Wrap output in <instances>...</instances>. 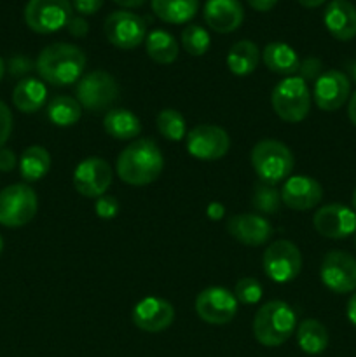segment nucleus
Instances as JSON below:
<instances>
[{
	"label": "nucleus",
	"instance_id": "obj_11",
	"mask_svg": "<svg viewBox=\"0 0 356 357\" xmlns=\"http://www.w3.org/2000/svg\"><path fill=\"white\" fill-rule=\"evenodd\" d=\"M195 312L208 324H229L237 314V300L232 291L220 286L202 289L195 298Z\"/></svg>",
	"mask_w": 356,
	"mask_h": 357
},
{
	"label": "nucleus",
	"instance_id": "obj_3",
	"mask_svg": "<svg viewBox=\"0 0 356 357\" xmlns=\"http://www.w3.org/2000/svg\"><path fill=\"white\" fill-rule=\"evenodd\" d=\"M297 326L292 307L281 300H272L257 310L253 319V335L264 347H279L290 340Z\"/></svg>",
	"mask_w": 356,
	"mask_h": 357
},
{
	"label": "nucleus",
	"instance_id": "obj_6",
	"mask_svg": "<svg viewBox=\"0 0 356 357\" xmlns=\"http://www.w3.org/2000/svg\"><path fill=\"white\" fill-rule=\"evenodd\" d=\"M119 84L114 75L103 70H94L87 75L80 77L75 86V100L79 101L82 110L91 114L112 110V105L117 101Z\"/></svg>",
	"mask_w": 356,
	"mask_h": 357
},
{
	"label": "nucleus",
	"instance_id": "obj_19",
	"mask_svg": "<svg viewBox=\"0 0 356 357\" xmlns=\"http://www.w3.org/2000/svg\"><path fill=\"white\" fill-rule=\"evenodd\" d=\"M227 232L244 246H262L271 239L274 229L260 215L243 213V215L232 216L227 222Z\"/></svg>",
	"mask_w": 356,
	"mask_h": 357
},
{
	"label": "nucleus",
	"instance_id": "obj_44",
	"mask_svg": "<svg viewBox=\"0 0 356 357\" xmlns=\"http://www.w3.org/2000/svg\"><path fill=\"white\" fill-rule=\"evenodd\" d=\"M348 117L351 121V124L356 126V91L348 100Z\"/></svg>",
	"mask_w": 356,
	"mask_h": 357
},
{
	"label": "nucleus",
	"instance_id": "obj_14",
	"mask_svg": "<svg viewBox=\"0 0 356 357\" xmlns=\"http://www.w3.org/2000/svg\"><path fill=\"white\" fill-rule=\"evenodd\" d=\"M112 185V167L101 157H89L77 164L73 171V187L87 199H98L107 194Z\"/></svg>",
	"mask_w": 356,
	"mask_h": 357
},
{
	"label": "nucleus",
	"instance_id": "obj_46",
	"mask_svg": "<svg viewBox=\"0 0 356 357\" xmlns=\"http://www.w3.org/2000/svg\"><path fill=\"white\" fill-rule=\"evenodd\" d=\"M117 6H122V7H128V9H133V7H140L145 3V0H114Z\"/></svg>",
	"mask_w": 356,
	"mask_h": 357
},
{
	"label": "nucleus",
	"instance_id": "obj_20",
	"mask_svg": "<svg viewBox=\"0 0 356 357\" xmlns=\"http://www.w3.org/2000/svg\"><path fill=\"white\" fill-rule=\"evenodd\" d=\"M244 9L239 0H206L205 21L216 33H230L243 24Z\"/></svg>",
	"mask_w": 356,
	"mask_h": 357
},
{
	"label": "nucleus",
	"instance_id": "obj_26",
	"mask_svg": "<svg viewBox=\"0 0 356 357\" xmlns=\"http://www.w3.org/2000/svg\"><path fill=\"white\" fill-rule=\"evenodd\" d=\"M150 3L154 14L170 24L188 23L199 9V0H152Z\"/></svg>",
	"mask_w": 356,
	"mask_h": 357
},
{
	"label": "nucleus",
	"instance_id": "obj_17",
	"mask_svg": "<svg viewBox=\"0 0 356 357\" xmlns=\"http://www.w3.org/2000/svg\"><path fill=\"white\" fill-rule=\"evenodd\" d=\"M131 319L138 330L147 333H161L175 321V307L161 296H147L136 303Z\"/></svg>",
	"mask_w": 356,
	"mask_h": 357
},
{
	"label": "nucleus",
	"instance_id": "obj_52",
	"mask_svg": "<svg viewBox=\"0 0 356 357\" xmlns=\"http://www.w3.org/2000/svg\"><path fill=\"white\" fill-rule=\"evenodd\" d=\"M355 246H356V239H355Z\"/></svg>",
	"mask_w": 356,
	"mask_h": 357
},
{
	"label": "nucleus",
	"instance_id": "obj_40",
	"mask_svg": "<svg viewBox=\"0 0 356 357\" xmlns=\"http://www.w3.org/2000/svg\"><path fill=\"white\" fill-rule=\"evenodd\" d=\"M66 30H68L70 35H73V37H86L89 26H87L86 20H82V17L79 16V17H72V20H70Z\"/></svg>",
	"mask_w": 356,
	"mask_h": 357
},
{
	"label": "nucleus",
	"instance_id": "obj_16",
	"mask_svg": "<svg viewBox=\"0 0 356 357\" xmlns=\"http://www.w3.org/2000/svg\"><path fill=\"white\" fill-rule=\"evenodd\" d=\"M313 225L327 239H346L356 232V213L344 204H327L314 213Z\"/></svg>",
	"mask_w": 356,
	"mask_h": 357
},
{
	"label": "nucleus",
	"instance_id": "obj_38",
	"mask_svg": "<svg viewBox=\"0 0 356 357\" xmlns=\"http://www.w3.org/2000/svg\"><path fill=\"white\" fill-rule=\"evenodd\" d=\"M103 2L105 0H72V7L82 16H91L101 9Z\"/></svg>",
	"mask_w": 356,
	"mask_h": 357
},
{
	"label": "nucleus",
	"instance_id": "obj_37",
	"mask_svg": "<svg viewBox=\"0 0 356 357\" xmlns=\"http://www.w3.org/2000/svg\"><path fill=\"white\" fill-rule=\"evenodd\" d=\"M13 132V114L3 101H0V149L6 145Z\"/></svg>",
	"mask_w": 356,
	"mask_h": 357
},
{
	"label": "nucleus",
	"instance_id": "obj_22",
	"mask_svg": "<svg viewBox=\"0 0 356 357\" xmlns=\"http://www.w3.org/2000/svg\"><path fill=\"white\" fill-rule=\"evenodd\" d=\"M264 65L267 66L269 72L283 77H293V73L299 72L300 58L295 49L290 47L285 42H271L265 45L262 52Z\"/></svg>",
	"mask_w": 356,
	"mask_h": 357
},
{
	"label": "nucleus",
	"instance_id": "obj_4",
	"mask_svg": "<svg viewBox=\"0 0 356 357\" xmlns=\"http://www.w3.org/2000/svg\"><path fill=\"white\" fill-rule=\"evenodd\" d=\"M251 166L258 180L267 185H278L288 180L295 159L288 146L278 139H262L251 150Z\"/></svg>",
	"mask_w": 356,
	"mask_h": 357
},
{
	"label": "nucleus",
	"instance_id": "obj_8",
	"mask_svg": "<svg viewBox=\"0 0 356 357\" xmlns=\"http://www.w3.org/2000/svg\"><path fill=\"white\" fill-rule=\"evenodd\" d=\"M72 9L68 0H28L24 7V23L35 33H54L68 26L73 17Z\"/></svg>",
	"mask_w": 356,
	"mask_h": 357
},
{
	"label": "nucleus",
	"instance_id": "obj_29",
	"mask_svg": "<svg viewBox=\"0 0 356 357\" xmlns=\"http://www.w3.org/2000/svg\"><path fill=\"white\" fill-rule=\"evenodd\" d=\"M147 54L159 65H171L178 58V42L170 31L154 30L145 37Z\"/></svg>",
	"mask_w": 356,
	"mask_h": 357
},
{
	"label": "nucleus",
	"instance_id": "obj_36",
	"mask_svg": "<svg viewBox=\"0 0 356 357\" xmlns=\"http://www.w3.org/2000/svg\"><path fill=\"white\" fill-rule=\"evenodd\" d=\"M119 213V202L114 195H101L96 201V215L100 218L110 220Z\"/></svg>",
	"mask_w": 356,
	"mask_h": 357
},
{
	"label": "nucleus",
	"instance_id": "obj_27",
	"mask_svg": "<svg viewBox=\"0 0 356 357\" xmlns=\"http://www.w3.org/2000/svg\"><path fill=\"white\" fill-rule=\"evenodd\" d=\"M20 174L24 181L34 183L42 180L51 169V155L47 150L40 145H31L23 150L20 157Z\"/></svg>",
	"mask_w": 356,
	"mask_h": 357
},
{
	"label": "nucleus",
	"instance_id": "obj_48",
	"mask_svg": "<svg viewBox=\"0 0 356 357\" xmlns=\"http://www.w3.org/2000/svg\"><path fill=\"white\" fill-rule=\"evenodd\" d=\"M3 73H6V63H3V59L0 58V80H2Z\"/></svg>",
	"mask_w": 356,
	"mask_h": 357
},
{
	"label": "nucleus",
	"instance_id": "obj_47",
	"mask_svg": "<svg viewBox=\"0 0 356 357\" xmlns=\"http://www.w3.org/2000/svg\"><path fill=\"white\" fill-rule=\"evenodd\" d=\"M297 2H299L300 6L307 7V9H314V7L323 6V3L327 2V0H297Z\"/></svg>",
	"mask_w": 356,
	"mask_h": 357
},
{
	"label": "nucleus",
	"instance_id": "obj_42",
	"mask_svg": "<svg viewBox=\"0 0 356 357\" xmlns=\"http://www.w3.org/2000/svg\"><path fill=\"white\" fill-rule=\"evenodd\" d=\"M246 2L251 9L258 10V13H267V10L274 9L278 0H246Z\"/></svg>",
	"mask_w": 356,
	"mask_h": 357
},
{
	"label": "nucleus",
	"instance_id": "obj_25",
	"mask_svg": "<svg viewBox=\"0 0 356 357\" xmlns=\"http://www.w3.org/2000/svg\"><path fill=\"white\" fill-rule=\"evenodd\" d=\"M260 63V49L251 40H239L227 52V68L237 77H246L257 70Z\"/></svg>",
	"mask_w": 356,
	"mask_h": 357
},
{
	"label": "nucleus",
	"instance_id": "obj_43",
	"mask_svg": "<svg viewBox=\"0 0 356 357\" xmlns=\"http://www.w3.org/2000/svg\"><path fill=\"white\" fill-rule=\"evenodd\" d=\"M346 316H348L349 323H351L353 326H356V291L353 293V296L349 298L348 307H346Z\"/></svg>",
	"mask_w": 356,
	"mask_h": 357
},
{
	"label": "nucleus",
	"instance_id": "obj_23",
	"mask_svg": "<svg viewBox=\"0 0 356 357\" xmlns=\"http://www.w3.org/2000/svg\"><path fill=\"white\" fill-rule=\"evenodd\" d=\"M103 129L114 139L129 142L142 132V122L133 112L126 108H112L105 114Z\"/></svg>",
	"mask_w": 356,
	"mask_h": 357
},
{
	"label": "nucleus",
	"instance_id": "obj_13",
	"mask_svg": "<svg viewBox=\"0 0 356 357\" xmlns=\"http://www.w3.org/2000/svg\"><path fill=\"white\" fill-rule=\"evenodd\" d=\"M230 138L215 124H199L187 132V152L199 160H218L227 155Z\"/></svg>",
	"mask_w": 356,
	"mask_h": 357
},
{
	"label": "nucleus",
	"instance_id": "obj_49",
	"mask_svg": "<svg viewBox=\"0 0 356 357\" xmlns=\"http://www.w3.org/2000/svg\"><path fill=\"white\" fill-rule=\"evenodd\" d=\"M349 72H351V77H353V80H355V82H356V61L353 63V65H351V68H349Z\"/></svg>",
	"mask_w": 356,
	"mask_h": 357
},
{
	"label": "nucleus",
	"instance_id": "obj_34",
	"mask_svg": "<svg viewBox=\"0 0 356 357\" xmlns=\"http://www.w3.org/2000/svg\"><path fill=\"white\" fill-rule=\"evenodd\" d=\"M262 295H264V288L253 278L239 279L234 288V296H236L237 303H243V305H255L260 302Z\"/></svg>",
	"mask_w": 356,
	"mask_h": 357
},
{
	"label": "nucleus",
	"instance_id": "obj_31",
	"mask_svg": "<svg viewBox=\"0 0 356 357\" xmlns=\"http://www.w3.org/2000/svg\"><path fill=\"white\" fill-rule=\"evenodd\" d=\"M157 131L163 138H166L168 142H180L187 135V124H185V119L180 112L173 110V108H164L157 114L156 119Z\"/></svg>",
	"mask_w": 356,
	"mask_h": 357
},
{
	"label": "nucleus",
	"instance_id": "obj_12",
	"mask_svg": "<svg viewBox=\"0 0 356 357\" xmlns=\"http://www.w3.org/2000/svg\"><path fill=\"white\" fill-rule=\"evenodd\" d=\"M105 37L117 49L138 47L147 37V24L143 17L129 10H115L105 20Z\"/></svg>",
	"mask_w": 356,
	"mask_h": 357
},
{
	"label": "nucleus",
	"instance_id": "obj_5",
	"mask_svg": "<svg viewBox=\"0 0 356 357\" xmlns=\"http://www.w3.org/2000/svg\"><path fill=\"white\" fill-rule=\"evenodd\" d=\"M311 91L300 77H286L272 89L271 105L281 121L302 122L311 110Z\"/></svg>",
	"mask_w": 356,
	"mask_h": 357
},
{
	"label": "nucleus",
	"instance_id": "obj_21",
	"mask_svg": "<svg viewBox=\"0 0 356 357\" xmlns=\"http://www.w3.org/2000/svg\"><path fill=\"white\" fill-rule=\"evenodd\" d=\"M328 33L341 42L356 37V7L349 0H332L323 14Z\"/></svg>",
	"mask_w": 356,
	"mask_h": 357
},
{
	"label": "nucleus",
	"instance_id": "obj_39",
	"mask_svg": "<svg viewBox=\"0 0 356 357\" xmlns=\"http://www.w3.org/2000/svg\"><path fill=\"white\" fill-rule=\"evenodd\" d=\"M16 166H17L16 153H14L10 149L2 146V149H0V171L9 173V171H13Z\"/></svg>",
	"mask_w": 356,
	"mask_h": 357
},
{
	"label": "nucleus",
	"instance_id": "obj_32",
	"mask_svg": "<svg viewBox=\"0 0 356 357\" xmlns=\"http://www.w3.org/2000/svg\"><path fill=\"white\" fill-rule=\"evenodd\" d=\"M281 192L274 185H267L258 181L253 188V197L251 204L262 215H276L281 206Z\"/></svg>",
	"mask_w": 356,
	"mask_h": 357
},
{
	"label": "nucleus",
	"instance_id": "obj_45",
	"mask_svg": "<svg viewBox=\"0 0 356 357\" xmlns=\"http://www.w3.org/2000/svg\"><path fill=\"white\" fill-rule=\"evenodd\" d=\"M208 215H209V218L218 220L220 216L223 215V206L222 204H216V202H213V204L208 208Z\"/></svg>",
	"mask_w": 356,
	"mask_h": 357
},
{
	"label": "nucleus",
	"instance_id": "obj_51",
	"mask_svg": "<svg viewBox=\"0 0 356 357\" xmlns=\"http://www.w3.org/2000/svg\"><path fill=\"white\" fill-rule=\"evenodd\" d=\"M2 250H3V241L2 237H0V253H2Z\"/></svg>",
	"mask_w": 356,
	"mask_h": 357
},
{
	"label": "nucleus",
	"instance_id": "obj_9",
	"mask_svg": "<svg viewBox=\"0 0 356 357\" xmlns=\"http://www.w3.org/2000/svg\"><path fill=\"white\" fill-rule=\"evenodd\" d=\"M262 267L271 281L286 284L293 281L302 271V253L293 243L279 239L264 251Z\"/></svg>",
	"mask_w": 356,
	"mask_h": 357
},
{
	"label": "nucleus",
	"instance_id": "obj_1",
	"mask_svg": "<svg viewBox=\"0 0 356 357\" xmlns=\"http://www.w3.org/2000/svg\"><path fill=\"white\" fill-rule=\"evenodd\" d=\"M115 169L124 183L133 187H145L154 183L163 173V152L152 139H135L119 153Z\"/></svg>",
	"mask_w": 356,
	"mask_h": 357
},
{
	"label": "nucleus",
	"instance_id": "obj_30",
	"mask_svg": "<svg viewBox=\"0 0 356 357\" xmlns=\"http://www.w3.org/2000/svg\"><path fill=\"white\" fill-rule=\"evenodd\" d=\"M82 115V107L79 101L72 96H56L47 105V117L58 128H70L77 124Z\"/></svg>",
	"mask_w": 356,
	"mask_h": 357
},
{
	"label": "nucleus",
	"instance_id": "obj_50",
	"mask_svg": "<svg viewBox=\"0 0 356 357\" xmlns=\"http://www.w3.org/2000/svg\"><path fill=\"white\" fill-rule=\"evenodd\" d=\"M351 204H353V211L356 213V188L355 192H353V199H351Z\"/></svg>",
	"mask_w": 356,
	"mask_h": 357
},
{
	"label": "nucleus",
	"instance_id": "obj_41",
	"mask_svg": "<svg viewBox=\"0 0 356 357\" xmlns=\"http://www.w3.org/2000/svg\"><path fill=\"white\" fill-rule=\"evenodd\" d=\"M31 70V65L28 59L24 58H14L13 61H10V72L14 73V75H21V73H27Z\"/></svg>",
	"mask_w": 356,
	"mask_h": 357
},
{
	"label": "nucleus",
	"instance_id": "obj_15",
	"mask_svg": "<svg viewBox=\"0 0 356 357\" xmlns=\"http://www.w3.org/2000/svg\"><path fill=\"white\" fill-rule=\"evenodd\" d=\"M311 96L320 110L335 112L351 96V80L339 70H327L316 79Z\"/></svg>",
	"mask_w": 356,
	"mask_h": 357
},
{
	"label": "nucleus",
	"instance_id": "obj_2",
	"mask_svg": "<svg viewBox=\"0 0 356 357\" xmlns=\"http://www.w3.org/2000/svg\"><path fill=\"white\" fill-rule=\"evenodd\" d=\"M86 68V54L80 47L66 42H56L40 51L35 70L51 86H70L79 82Z\"/></svg>",
	"mask_w": 356,
	"mask_h": 357
},
{
	"label": "nucleus",
	"instance_id": "obj_18",
	"mask_svg": "<svg viewBox=\"0 0 356 357\" xmlns=\"http://www.w3.org/2000/svg\"><path fill=\"white\" fill-rule=\"evenodd\" d=\"M323 199V187L311 176H290L281 188V201L293 211H309Z\"/></svg>",
	"mask_w": 356,
	"mask_h": 357
},
{
	"label": "nucleus",
	"instance_id": "obj_7",
	"mask_svg": "<svg viewBox=\"0 0 356 357\" xmlns=\"http://www.w3.org/2000/svg\"><path fill=\"white\" fill-rule=\"evenodd\" d=\"M38 209L37 194L27 183H14L0 192V225L20 229L35 218Z\"/></svg>",
	"mask_w": 356,
	"mask_h": 357
},
{
	"label": "nucleus",
	"instance_id": "obj_28",
	"mask_svg": "<svg viewBox=\"0 0 356 357\" xmlns=\"http://www.w3.org/2000/svg\"><path fill=\"white\" fill-rule=\"evenodd\" d=\"M328 342V330L316 319H306L297 328V344L300 351L309 356H318L327 351Z\"/></svg>",
	"mask_w": 356,
	"mask_h": 357
},
{
	"label": "nucleus",
	"instance_id": "obj_10",
	"mask_svg": "<svg viewBox=\"0 0 356 357\" xmlns=\"http://www.w3.org/2000/svg\"><path fill=\"white\" fill-rule=\"evenodd\" d=\"M320 278L337 295L356 291V258L346 251H330L321 260Z\"/></svg>",
	"mask_w": 356,
	"mask_h": 357
},
{
	"label": "nucleus",
	"instance_id": "obj_24",
	"mask_svg": "<svg viewBox=\"0 0 356 357\" xmlns=\"http://www.w3.org/2000/svg\"><path fill=\"white\" fill-rule=\"evenodd\" d=\"M47 100V87L38 79L20 80L13 91V103L23 114H35L44 107Z\"/></svg>",
	"mask_w": 356,
	"mask_h": 357
},
{
	"label": "nucleus",
	"instance_id": "obj_35",
	"mask_svg": "<svg viewBox=\"0 0 356 357\" xmlns=\"http://www.w3.org/2000/svg\"><path fill=\"white\" fill-rule=\"evenodd\" d=\"M321 61L318 58H306L304 61H300L299 66V77L304 80V82H311L314 80L316 82L318 77L321 75Z\"/></svg>",
	"mask_w": 356,
	"mask_h": 357
},
{
	"label": "nucleus",
	"instance_id": "obj_33",
	"mask_svg": "<svg viewBox=\"0 0 356 357\" xmlns=\"http://www.w3.org/2000/svg\"><path fill=\"white\" fill-rule=\"evenodd\" d=\"M212 38L209 33L199 24H188L184 31H181V45L191 56H205L208 52Z\"/></svg>",
	"mask_w": 356,
	"mask_h": 357
}]
</instances>
